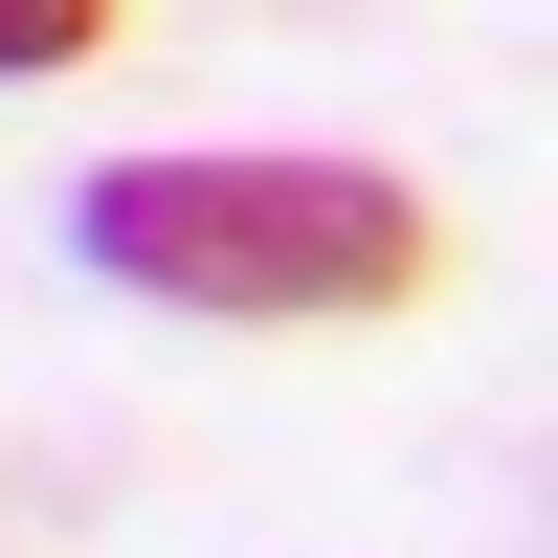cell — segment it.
<instances>
[{"label":"cell","mask_w":558,"mask_h":558,"mask_svg":"<svg viewBox=\"0 0 558 558\" xmlns=\"http://www.w3.org/2000/svg\"><path fill=\"white\" fill-rule=\"evenodd\" d=\"M89 268L179 313H402L425 291V202L380 157H112L89 179Z\"/></svg>","instance_id":"6da1fadb"},{"label":"cell","mask_w":558,"mask_h":558,"mask_svg":"<svg viewBox=\"0 0 558 558\" xmlns=\"http://www.w3.org/2000/svg\"><path fill=\"white\" fill-rule=\"evenodd\" d=\"M89 45H112V0H0V89H23V68H89Z\"/></svg>","instance_id":"7a4b0ae2"}]
</instances>
